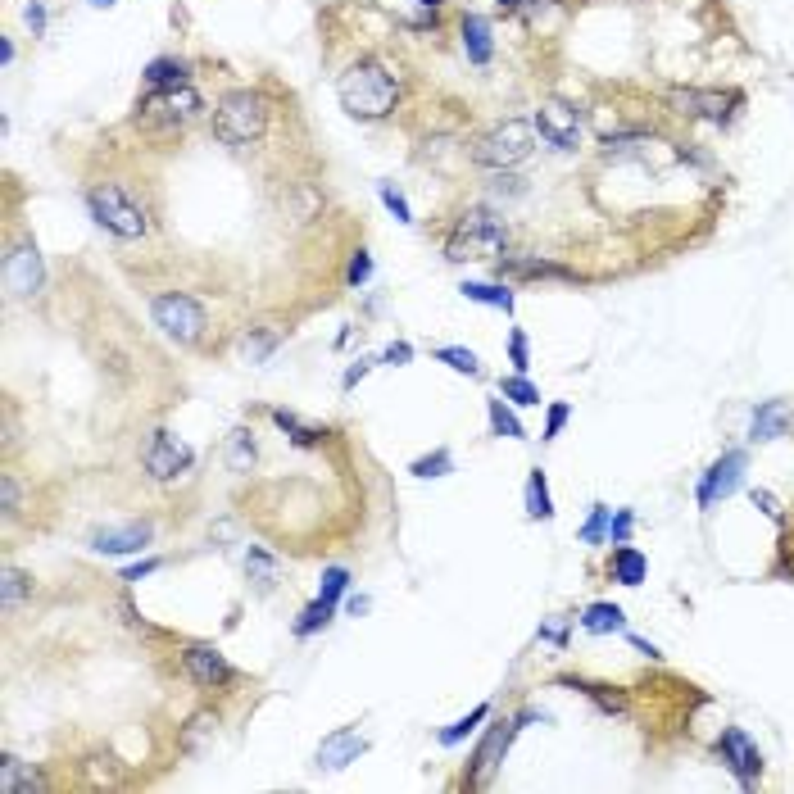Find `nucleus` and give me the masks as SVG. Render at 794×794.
Wrapping results in <instances>:
<instances>
[{
    "mask_svg": "<svg viewBox=\"0 0 794 794\" xmlns=\"http://www.w3.org/2000/svg\"><path fill=\"white\" fill-rule=\"evenodd\" d=\"M336 96H341V109L350 118L377 123V118H386L395 109L400 87H395V78L386 73L382 59H359V64H350V69L341 73V82H336Z\"/></svg>",
    "mask_w": 794,
    "mask_h": 794,
    "instance_id": "nucleus-1",
    "label": "nucleus"
},
{
    "mask_svg": "<svg viewBox=\"0 0 794 794\" xmlns=\"http://www.w3.org/2000/svg\"><path fill=\"white\" fill-rule=\"evenodd\" d=\"M504 246H509L504 218H495L486 205H472L454 223L450 241H445V259H454V264H463V259H491V255H504Z\"/></svg>",
    "mask_w": 794,
    "mask_h": 794,
    "instance_id": "nucleus-2",
    "label": "nucleus"
},
{
    "mask_svg": "<svg viewBox=\"0 0 794 794\" xmlns=\"http://www.w3.org/2000/svg\"><path fill=\"white\" fill-rule=\"evenodd\" d=\"M268 128V105L259 91H227L214 109V137L223 146L241 150V146H255Z\"/></svg>",
    "mask_w": 794,
    "mask_h": 794,
    "instance_id": "nucleus-3",
    "label": "nucleus"
},
{
    "mask_svg": "<svg viewBox=\"0 0 794 794\" xmlns=\"http://www.w3.org/2000/svg\"><path fill=\"white\" fill-rule=\"evenodd\" d=\"M87 209H91V218H96L105 232H114L118 241H137V236H146L150 232V218H146V209H141V200L132 196L128 187H91L87 191Z\"/></svg>",
    "mask_w": 794,
    "mask_h": 794,
    "instance_id": "nucleus-4",
    "label": "nucleus"
},
{
    "mask_svg": "<svg viewBox=\"0 0 794 794\" xmlns=\"http://www.w3.org/2000/svg\"><path fill=\"white\" fill-rule=\"evenodd\" d=\"M150 318H155V327L168 336V341L177 345H196L200 336H205L209 327V314L205 304L196 300V295H182V291H164L150 300Z\"/></svg>",
    "mask_w": 794,
    "mask_h": 794,
    "instance_id": "nucleus-5",
    "label": "nucleus"
},
{
    "mask_svg": "<svg viewBox=\"0 0 794 794\" xmlns=\"http://www.w3.org/2000/svg\"><path fill=\"white\" fill-rule=\"evenodd\" d=\"M531 141H536V128L531 123H522V118H504V123H495L486 137H477V146H472V159H477L481 168H513L522 164V159L531 155Z\"/></svg>",
    "mask_w": 794,
    "mask_h": 794,
    "instance_id": "nucleus-6",
    "label": "nucleus"
},
{
    "mask_svg": "<svg viewBox=\"0 0 794 794\" xmlns=\"http://www.w3.org/2000/svg\"><path fill=\"white\" fill-rule=\"evenodd\" d=\"M205 114V100L191 82H177V87H155L141 100V123L150 128H187Z\"/></svg>",
    "mask_w": 794,
    "mask_h": 794,
    "instance_id": "nucleus-7",
    "label": "nucleus"
},
{
    "mask_svg": "<svg viewBox=\"0 0 794 794\" xmlns=\"http://www.w3.org/2000/svg\"><path fill=\"white\" fill-rule=\"evenodd\" d=\"M667 105L686 118H704V123H726L731 105H740V96H726V91H708V87H672L667 91Z\"/></svg>",
    "mask_w": 794,
    "mask_h": 794,
    "instance_id": "nucleus-8",
    "label": "nucleus"
},
{
    "mask_svg": "<svg viewBox=\"0 0 794 794\" xmlns=\"http://www.w3.org/2000/svg\"><path fill=\"white\" fill-rule=\"evenodd\" d=\"M196 463V454H191V445H182L177 441L168 427H159L155 436H150V445H146V472L155 481H177L182 472Z\"/></svg>",
    "mask_w": 794,
    "mask_h": 794,
    "instance_id": "nucleus-9",
    "label": "nucleus"
},
{
    "mask_svg": "<svg viewBox=\"0 0 794 794\" xmlns=\"http://www.w3.org/2000/svg\"><path fill=\"white\" fill-rule=\"evenodd\" d=\"M717 754H722V763L736 772V781L745 785H758V776H763V754H758V745L740 731V726H726L722 740H717Z\"/></svg>",
    "mask_w": 794,
    "mask_h": 794,
    "instance_id": "nucleus-10",
    "label": "nucleus"
},
{
    "mask_svg": "<svg viewBox=\"0 0 794 794\" xmlns=\"http://www.w3.org/2000/svg\"><path fill=\"white\" fill-rule=\"evenodd\" d=\"M536 132L549 141L554 150H577L581 146V123H577V109L563 105V100H545L536 109Z\"/></svg>",
    "mask_w": 794,
    "mask_h": 794,
    "instance_id": "nucleus-11",
    "label": "nucleus"
},
{
    "mask_svg": "<svg viewBox=\"0 0 794 794\" xmlns=\"http://www.w3.org/2000/svg\"><path fill=\"white\" fill-rule=\"evenodd\" d=\"M182 672H187L196 686H205V690H218V686H227V681L236 677L232 663H227V654H218L214 645H187V654H182Z\"/></svg>",
    "mask_w": 794,
    "mask_h": 794,
    "instance_id": "nucleus-12",
    "label": "nucleus"
},
{
    "mask_svg": "<svg viewBox=\"0 0 794 794\" xmlns=\"http://www.w3.org/2000/svg\"><path fill=\"white\" fill-rule=\"evenodd\" d=\"M41 282H46V268H41V255L32 241H23V246H14L10 255H5V286H10L14 295H37Z\"/></svg>",
    "mask_w": 794,
    "mask_h": 794,
    "instance_id": "nucleus-13",
    "label": "nucleus"
},
{
    "mask_svg": "<svg viewBox=\"0 0 794 794\" xmlns=\"http://www.w3.org/2000/svg\"><path fill=\"white\" fill-rule=\"evenodd\" d=\"M740 472H745V454L740 450H726L722 459L713 463V468L704 472V481H699V509H713L717 500H726V495L740 486Z\"/></svg>",
    "mask_w": 794,
    "mask_h": 794,
    "instance_id": "nucleus-14",
    "label": "nucleus"
},
{
    "mask_svg": "<svg viewBox=\"0 0 794 794\" xmlns=\"http://www.w3.org/2000/svg\"><path fill=\"white\" fill-rule=\"evenodd\" d=\"M155 527L150 522H128V527H100L91 531V549L96 554H141L150 545Z\"/></svg>",
    "mask_w": 794,
    "mask_h": 794,
    "instance_id": "nucleus-15",
    "label": "nucleus"
},
{
    "mask_svg": "<svg viewBox=\"0 0 794 794\" xmlns=\"http://www.w3.org/2000/svg\"><path fill=\"white\" fill-rule=\"evenodd\" d=\"M527 717H536V713H518V717H513V722H500V726H491V736L481 740L477 758H472V781H486V776H491L495 758H500L504 749L513 745V736H518V726L527 722Z\"/></svg>",
    "mask_w": 794,
    "mask_h": 794,
    "instance_id": "nucleus-16",
    "label": "nucleus"
},
{
    "mask_svg": "<svg viewBox=\"0 0 794 794\" xmlns=\"http://www.w3.org/2000/svg\"><path fill=\"white\" fill-rule=\"evenodd\" d=\"M368 749V740L354 731V726H341V731H332V736L318 745V767H327V772H341V767H350L354 758Z\"/></svg>",
    "mask_w": 794,
    "mask_h": 794,
    "instance_id": "nucleus-17",
    "label": "nucleus"
},
{
    "mask_svg": "<svg viewBox=\"0 0 794 794\" xmlns=\"http://www.w3.org/2000/svg\"><path fill=\"white\" fill-rule=\"evenodd\" d=\"M790 432V409L781 400H767L758 404L754 422H749V441H776V436Z\"/></svg>",
    "mask_w": 794,
    "mask_h": 794,
    "instance_id": "nucleus-18",
    "label": "nucleus"
},
{
    "mask_svg": "<svg viewBox=\"0 0 794 794\" xmlns=\"http://www.w3.org/2000/svg\"><path fill=\"white\" fill-rule=\"evenodd\" d=\"M463 50H468L472 64H491L495 41H491V23L481 19V14H468V19H463Z\"/></svg>",
    "mask_w": 794,
    "mask_h": 794,
    "instance_id": "nucleus-19",
    "label": "nucleus"
},
{
    "mask_svg": "<svg viewBox=\"0 0 794 794\" xmlns=\"http://www.w3.org/2000/svg\"><path fill=\"white\" fill-rule=\"evenodd\" d=\"M563 686H568V690H581V695H586L590 704L599 708V713H622V708H627V699H622L618 686H599V681H577V677H568Z\"/></svg>",
    "mask_w": 794,
    "mask_h": 794,
    "instance_id": "nucleus-20",
    "label": "nucleus"
},
{
    "mask_svg": "<svg viewBox=\"0 0 794 794\" xmlns=\"http://www.w3.org/2000/svg\"><path fill=\"white\" fill-rule=\"evenodd\" d=\"M645 572H649V563H645V554H640V549H631V545L613 549V581H622V586H640V581H645Z\"/></svg>",
    "mask_w": 794,
    "mask_h": 794,
    "instance_id": "nucleus-21",
    "label": "nucleus"
},
{
    "mask_svg": "<svg viewBox=\"0 0 794 794\" xmlns=\"http://www.w3.org/2000/svg\"><path fill=\"white\" fill-rule=\"evenodd\" d=\"M459 291H463V300H472V304H491V309L513 314V291L500 282H463Z\"/></svg>",
    "mask_w": 794,
    "mask_h": 794,
    "instance_id": "nucleus-22",
    "label": "nucleus"
},
{
    "mask_svg": "<svg viewBox=\"0 0 794 794\" xmlns=\"http://www.w3.org/2000/svg\"><path fill=\"white\" fill-rule=\"evenodd\" d=\"M581 627L595 631V636H608V631H627V613L618 604H590L581 613Z\"/></svg>",
    "mask_w": 794,
    "mask_h": 794,
    "instance_id": "nucleus-23",
    "label": "nucleus"
},
{
    "mask_svg": "<svg viewBox=\"0 0 794 794\" xmlns=\"http://www.w3.org/2000/svg\"><path fill=\"white\" fill-rule=\"evenodd\" d=\"M500 273H518V277H554V282H572L568 268L549 264V259H513V255H504Z\"/></svg>",
    "mask_w": 794,
    "mask_h": 794,
    "instance_id": "nucleus-24",
    "label": "nucleus"
},
{
    "mask_svg": "<svg viewBox=\"0 0 794 794\" xmlns=\"http://www.w3.org/2000/svg\"><path fill=\"white\" fill-rule=\"evenodd\" d=\"M37 772H23V763H19V758H14V754H5V758H0V794H32V790H37Z\"/></svg>",
    "mask_w": 794,
    "mask_h": 794,
    "instance_id": "nucleus-25",
    "label": "nucleus"
},
{
    "mask_svg": "<svg viewBox=\"0 0 794 794\" xmlns=\"http://www.w3.org/2000/svg\"><path fill=\"white\" fill-rule=\"evenodd\" d=\"M255 459H259V450H255V432H246V427H236L232 441H227V468H232V472H250V468H255Z\"/></svg>",
    "mask_w": 794,
    "mask_h": 794,
    "instance_id": "nucleus-26",
    "label": "nucleus"
},
{
    "mask_svg": "<svg viewBox=\"0 0 794 794\" xmlns=\"http://www.w3.org/2000/svg\"><path fill=\"white\" fill-rule=\"evenodd\" d=\"M527 513H531V518H540V522L554 518V500H549V486H545V472H540V468L527 477Z\"/></svg>",
    "mask_w": 794,
    "mask_h": 794,
    "instance_id": "nucleus-27",
    "label": "nucleus"
},
{
    "mask_svg": "<svg viewBox=\"0 0 794 794\" xmlns=\"http://www.w3.org/2000/svg\"><path fill=\"white\" fill-rule=\"evenodd\" d=\"M486 717H491V704H477L468 717H459L454 726H445V731H441V745H463V740H468L472 731H477V726L486 722Z\"/></svg>",
    "mask_w": 794,
    "mask_h": 794,
    "instance_id": "nucleus-28",
    "label": "nucleus"
},
{
    "mask_svg": "<svg viewBox=\"0 0 794 794\" xmlns=\"http://www.w3.org/2000/svg\"><path fill=\"white\" fill-rule=\"evenodd\" d=\"M146 82H150V91L177 87V82H187V64H182V59H155V64L146 69Z\"/></svg>",
    "mask_w": 794,
    "mask_h": 794,
    "instance_id": "nucleus-29",
    "label": "nucleus"
},
{
    "mask_svg": "<svg viewBox=\"0 0 794 794\" xmlns=\"http://www.w3.org/2000/svg\"><path fill=\"white\" fill-rule=\"evenodd\" d=\"M273 422L282 427L286 436H291L295 445H318V441L327 436V432H318V427H304V422L295 418V413H286V409H273Z\"/></svg>",
    "mask_w": 794,
    "mask_h": 794,
    "instance_id": "nucleus-30",
    "label": "nucleus"
},
{
    "mask_svg": "<svg viewBox=\"0 0 794 794\" xmlns=\"http://www.w3.org/2000/svg\"><path fill=\"white\" fill-rule=\"evenodd\" d=\"M486 413H491V432L495 436H509V441H522V436H527V432H522V422L504 409V400H486Z\"/></svg>",
    "mask_w": 794,
    "mask_h": 794,
    "instance_id": "nucleus-31",
    "label": "nucleus"
},
{
    "mask_svg": "<svg viewBox=\"0 0 794 794\" xmlns=\"http://www.w3.org/2000/svg\"><path fill=\"white\" fill-rule=\"evenodd\" d=\"M332 608L336 604H327V599H314V604L300 613V622H295V636H314V631H323L327 622H332Z\"/></svg>",
    "mask_w": 794,
    "mask_h": 794,
    "instance_id": "nucleus-32",
    "label": "nucleus"
},
{
    "mask_svg": "<svg viewBox=\"0 0 794 794\" xmlns=\"http://www.w3.org/2000/svg\"><path fill=\"white\" fill-rule=\"evenodd\" d=\"M436 359H441V363H450L454 373H463V377H481V363H477V354H472V350H463V345H441V350H436Z\"/></svg>",
    "mask_w": 794,
    "mask_h": 794,
    "instance_id": "nucleus-33",
    "label": "nucleus"
},
{
    "mask_svg": "<svg viewBox=\"0 0 794 794\" xmlns=\"http://www.w3.org/2000/svg\"><path fill=\"white\" fill-rule=\"evenodd\" d=\"M246 568H250V577L259 581V590H273V581H277V563L268 559L264 549L259 545H250V554H246Z\"/></svg>",
    "mask_w": 794,
    "mask_h": 794,
    "instance_id": "nucleus-34",
    "label": "nucleus"
},
{
    "mask_svg": "<svg viewBox=\"0 0 794 794\" xmlns=\"http://www.w3.org/2000/svg\"><path fill=\"white\" fill-rule=\"evenodd\" d=\"M500 391H504V400H509V404H522V409H527V404H540V391H536V386H531L522 373H518V377H504Z\"/></svg>",
    "mask_w": 794,
    "mask_h": 794,
    "instance_id": "nucleus-35",
    "label": "nucleus"
},
{
    "mask_svg": "<svg viewBox=\"0 0 794 794\" xmlns=\"http://www.w3.org/2000/svg\"><path fill=\"white\" fill-rule=\"evenodd\" d=\"M409 472L413 477H445V472H454V459H450V450H436L432 459H418Z\"/></svg>",
    "mask_w": 794,
    "mask_h": 794,
    "instance_id": "nucleus-36",
    "label": "nucleus"
},
{
    "mask_svg": "<svg viewBox=\"0 0 794 794\" xmlns=\"http://www.w3.org/2000/svg\"><path fill=\"white\" fill-rule=\"evenodd\" d=\"M345 586H350V572H345V568H327L323 572V586H318V599L336 604V599L345 595Z\"/></svg>",
    "mask_w": 794,
    "mask_h": 794,
    "instance_id": "nucleus-37",
    "label": "nucleus"
},
{
    "mask_svg": "<svg viewBox=\"0 0 794 794\" xmlns=\"http://www.w3.org/2000/svg\"><path fill=\"white\" fill-rule=\"evenodd\" d=\"M0 590H5V608H14L23 595H28V577H23L19 568H5V581H0Z\"/></svg>",
    "mask_w": 794,
    "mask_h": 794,
    "instance_id": "nucleus-38",
    "label": "nucleus"
},
{
    "mask_svg": "<svg viewBox=\"0 0 794 794\" xmlns=\"http://www.w3.org/2000/svg\"><path fill=\"white\" fill-rule=\"evenodd\" d=\"M604 531H608V509H604V504H595V509H590V522L581 527V540H586V545H599Z\"/></svg>",
    "mask_w": 794,
    "mask_h": 794,
    "instance_id": "nucleus-39",
    "label": "nucleus"
},
{
    "mask_svg": "<svg viewBox=\"0 0 794 794\" xmlns=\"http://www.w3.org/2000/svg\"><path fill=\"white\" fill-rule=\"evenodd\" d=\"M377 196H382V205L391 209V214L400 218V223H413V214H409V200H404L400 191H391V187H386V182H382V187H377Z\"/></svg>",
    "mask_w": 794,
    "mask_h": 794,
    "instance_id": "nucleus-40",
    "label": "nucleus"
},
{
    "mask_svg": "<svg viewBox=\"0 0 794 794\" xmlns=\"http://www.w3.org/2000/svg\"><path fill=\"white\" fill-rule=\"evenodd\" d=\"M373 277V259H368V250H354V259H350V273H345V282L350 286H363Z\"/></svg>",
    "mask_w": 794,
    "mask_h": 794,
    "instance_id": "nucleus-41",
    "label": "nucleus"
},
{
    "mask_svg": "<svg viewBox=\"0 0 794 794\" xmlns=\"http://www.w3.org/2000/svg\"><path fill=\"white\" fill-rule=\"evenodd\" d=\"M572 418V409L568 404H549V418H545V436H540V441H554V436L563 432V422Z\"/></svg>",
    "mask_w": 794,
    "mask_h": 794,
    "instance_id": "nucleus-42",
    "label": "nucleus"
},
{
    "mask_svg": "<svg viewBox=\"0 0 794 794\" xmlns=\"http://www.w3.org/2000/svg\"><path fill=\"white\" fill-rule=\"evenodd\" d=\"M509 359H513V373H527V336L522 332L509 336Z\"/></svg>",
    "mask_w": 794,
    "mask_h": 794,
    "instance_id": "nucleus-43",
    "label": "nucleus"
},
{
    "mask_svg": "<svg viewBox=\"0 0 794 794\" xmlns=\"http://www.w3.org/2000/svg\"><path fill=\"white\" fill-rule=\"evenodd\" d=\"M627 536H631V509H618V518L608 527V540H613V545H627Z\"/></svg>",
    "mask_w": 794,
    "mask_h": 794,
    "instance_id": "nucleus-44",
    "label": "nucleus"
},
{
    "mask_svg": "<svg viewBox=\"0 0 794 794\" xmlns=\"http://www.w3.org/2000/svg\"><path fill=\"white\" fill-rule=\"evenodd\" d=\"M150 572H159V559H141V563H132V568H123V577L118 581H128V586H137L141 577H150Z\"/></svg>",
    "mask_w": 794,
    "mask_h": 794,
    "instance_id": "nucleus-45",
    "label": "nucleus"
},
{
    "mask_svg": "<svg viewBox=\"0 0 794 794\" xmlns=\"http://www.w3.org/2000/svg\"><path fill=\"white\" fill-rule=\"evenodd\" d=\"M0 491H5V518H19V486H14V477L0 481Z\"/></svg>",
    "mask_w": 794,
    "mask_h": 794,
    "instance_id": "nucleus-46",
    "label": "nucleus"
},
{
    "mask_svg": "<svg viewBox=\"0 0 794 794\" xmlns=\"http://www.w3.org/2000/svg\"><path fill=\"white\" fill-rule=\"evenodd\" d=\"M373 363H377V359H359V363H354L350 373L341 377V386H345V391H354V386H359V377H368V368H373Z\"/></svg>",
    "mask_w": 794,
    "mask_h": 794,
    "instance_id": "nucleus-47",
    "label": "nucleus"
},
{
    "mask_svg": "<svg viewBox=\"0 0 794 794\" xmlns=\"http://www.w3.org/2000/svg\"><path fill=\"white\" fill-rule=\"evenodd\" d=\"M246 354H250V359H268V354H273V336H255V341H246Z\"/></svg>",
    "mask_w": 794,
    "mask_h": 794,
    "instance_id": "nucleus-48",
    "label": "nucleus"
},
{
    "mask_svg": "<svg viewBox=\"0 0 794 794\" xmlns=\"http://www.w3.org/2000/svg\"><path fill=\"white\" fill-rule=\"evenodd\" d=\"M754 504H758V509L767 513V518H776V522H781V504H776V495H767V491H754Z\"/></svg>",
    "mask_w": 794,
    "mask_h": 794,
    "instance_id": "nucleus-49",
    "label": "nucleus"
},
{
    "mask_svg": "<svg viewBox=\"0 0 794 794\" xmlns=\"http://www.w3.org/2000/svg\"><path fill=\"white\" fill-rule=\"evenodd\" d=\"M28 23H32V32L46 28V10H41V0H32V5H28Z\"/></svg>",
    "mask_w": 794,
    "mask_h": 794,
    "instance_id": "nucleus-50",
    "label": "nucleus"
},
{
    "mask_svg": "<svg viewBox=\"0 0 794 794\" xmlns=\"http://www.w3.org/2000/svg\"><path fill=\"white\" fill-rule=\"evenodd\" d=\"M382 359H386V363H409V359H413V350H409V345H391V350H386Z\"/></svg>",
    "mask_w": 794,
    "mask_h": 794,
    "instance_id": "nucleus-51",
    "label": "nucleus"
},
{
    "mask_svg": "<svg viewBox=\"0 0 794 794\" xmlns=\"http://www.w3.org/2000/svg\"><path fill=\"white\" fill-rule=\"evenodd\" d=\"M631 645H636V649H640V654H649V658H663V654H658V649H654V645H649V640H636V636H631Z\"/></svg>",
    "mask_w": 794,
    "mask_h": 794,
    "instance_id": "nucleus-52",
    "label": "nucleus"
},
{
    "mask_svg": "<svg viewBox=\"0 0 794 794\" xmlns=\"http://www.w3.org/2000/svg\"><path fill=\"white\" fill-rule=\"evenodd\" d=\"M418 5H432V10H436V5H441V0H418Z\"/></svg>",
    "mask_w": 794,
    "mask_h": 794,
    "instance_id": "nucleus-53",
    "label": "nucleus"
},
{
    "mask_svg": "<svg viewBox=\"0 0 794 794\" xmlns=\"http://www.w3.org/2000/svg\"><path fill=\"white\" fill-rule=\"evenodd\" d=\"M91 5H114V0H91Z\"/></svg>",
    "mask_w": 794,
    "mask_h": 794,
    "instance_id": "nucleus-54",
    "label": "nucleus"
},
{
    "mask_svg": "<svg viewBox=\"0 0 794 794\" xmlns=\"http://www.w3.org/2000/svg\"><path fill=\"white\" fill-rule=\"evenodd\" d=\"M500 5H518V0H500Z\"/></svg>",
    "mask_w": 794,
    "mask_h": 794,
    "instance_id": "nucleus-55",
    "label": "nucleus"
}]
</instances>
